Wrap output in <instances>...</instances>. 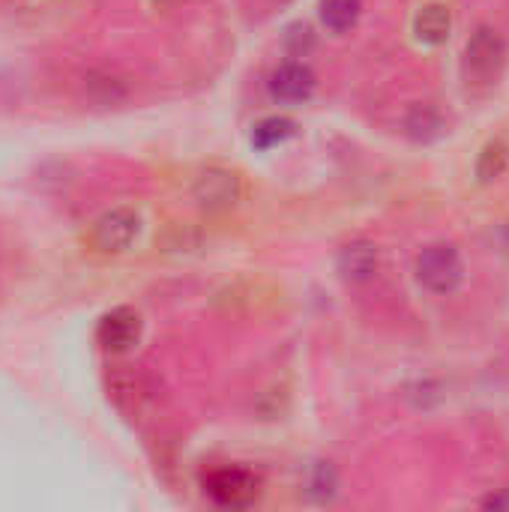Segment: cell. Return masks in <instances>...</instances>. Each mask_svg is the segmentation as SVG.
Returning a JSON list of instances; mask_svg holds the SVG:
<instances>
[{
    "instance_id": "cell-1",
    "label": "cell",
    "mask_w": 509,
    "mask_h": 512,
    "mask_svg": "<svg viewBox=\"0 0 509 512\" xmlns=\"http://www.w3.org/2000/svg\"><path fill=\"white\" fill-rule=\"evenodd\" d=\"M141 231V213L135 207H111L99 219H93L87 231V243L99 255H120L126 252Z\"/></svg>"
},
{
    "instance_id": "cell-2",
    "label": "cell",
    "mask_w": 509,
    "mask_h": 512,
    "mask_svg": "<svg viewBox=\"0 0 509 512\" xmlns=\"http://www.w3.org/2000/svg\"><path fill=\"white\" fill-rule=\"evenodd\" d=\"M465 276V267H462V258L453 246L447 243H435V246H426L420 255H417V279L432 291V294H450L459 288Z\"/></svg>"
},
{
    "instance_id": "cell-3",
    "label": "cell",
    "mask_w": 509,
    "mask_h": 512,
    "mask_svg": "<svg viewBox=\"0 0 509 512\" xmlns=\"http://www.w3.org/2000/svg\"><path fill=\"white\" fill-rule=\"evenodd\" d=\"M204 489L213 504H219L225 510H243L258 501L261 480L246 468H219L207 477Z\"/></svg>"
},
{
    "instance_id": "cell-4",
    "label": "cell",
    "mask_w": 509,
    "mask_h": 512,
    "mask_svg": "<svg viewBox=\"0 0 509 512\" xmlns=\"http://www.w3.org/2000/svg\"><path fill=\"white\" fill-rule=\"evenodd\" d=\"M507 63V42L498 30L480 27L465 48V69L477 81H492Z\"/></svg>"
},
{
    "instance_id": "cell-5",
    "label": "cell",
    "mask_w": 509,
    "mask_h": 512,
    "mask_svg": "<svg viewBox=\"0 0 509 512\" xmlns=\"http://www.w3.org/2000/svg\"><path fill=\"white\" fill-rule=\"evenodd\" d=\"M96 339L108 354H126L138 345L141 339V318L129 306H117L108 315H102L96 327Z\"/></svg>"
},
{
    "instance_id": "cell-6",
    "label": "cell",
    "mask_w": 509,
    "mask_h": 512,
    "mask_svg": "<svg viewBox=\"0 0 509 512\" xmlns=\"http://www.w3.org/2000/svg\"><path fill=\"white\" fill-rule=\"evenodd\" d=\"M192 195L207 210H225L240 198V177L228 168H207L195 177Z\"/></svg>"
},
{
    "instance_id": "cell-7",
    "label": "cell",
    "mask_w": 509,
    "mask_h": 512,
    "mask_svg": "<svg viewBox=\"0 0 509 512\" xmlns=\"http://www.w3.org/2000/svg\"><path fill=\"white\" fill-rule=\"evenodd\" d=\"M315 90V72L306 63H282L270 78V93L279 102H306Z\"/></svg>"
},
{
    "instance_id": "cell-8",
    "label": "cell",
    "mask_w": 509,
    "mask_h": 512,
    "mask_svg": "<svg viewBox=\"0 0 509 512\" xmlns=\"http://www.w3.org/2000/svg\"><path fill=\"white\" fill-rule=\"evenodd\" d=\"M378 270V249L369 240H354L339 252V273L351 282H366Z\"/></svg>"
},
{
    "instance_id": "cell-9",
    "label": "cell",
    "mask_w": 509,
    "mask_h": 512,
    "mask_svg": "<svg viewBox=\"0 0 509 512\" xmlns=\"http://www.w3.org/2000/svg\"><path fill=\"white\" fill-rule=\"evenodd\" d=\"M453 30V15L441 3H429L414 15V33L423 45H444Z\"/></svg>"
},
{
    "instance_id": "cell-10",
    "label": "cell",
    "mask_w": 509,
    "mask_h": 512,
    "mask_svg": "<svg viewBox=\"0 0 509 512\" xmlns=\"http://www.w3.org/2000/svg\"><path fill=\"white\" fill-rule=\"evenodd\" d=\"M444 129H447V123H444V117L438 114V108H432V105H414V108L408 111V117H405V132H408V138H414V141H420V144H429V141L441 138Z\"/></svg>"
},
{
    "instance_id": "cell-11",
    "label": "cell",
    "mask_w": 509,
    "mask_h": 512,
    "mask_svg": "<svg viewBox=\"0 0 509 512\" xmlns=\"http://www.w3.org/2000/svg\"><path fill=\"white\" fill-rule=\"evenodd\" d=\"M360 18V0H321V21L342 33L348 27H354V21Z\"/></svg>"
},
{
    "instance_id": "cell-12",
    "label": "cell",
    "mask_w": 509,
    "mask_h": 512,
    "mask_svg": "<svg viewBox=\"0 0 509 512\" xmlns=\"http://www.w3.org/2000/svg\"><path fill=\"white\" fill-rule=\"evenodd\" d=\"M291 135H294V123H291L288 117H267V120H261V123L255 126L252 144H255L258 150H273L276 144L288 141Z\"/></svg>"
},
{
    "instance_id": "cell-13",
    "label": "cell",
    "mask_w": 509,
    "mask_h": 512,
    "mask_svg": "<svg viewBox=\"0 0 509 512\" xmlns=\"http://www.w3.org/2000/svg\"><path fill=\"white\" fill-rule=\"evenodd\" d=\"M509 165V147L504 141H492V144H486L483 147V153H480V159H477V177H480V183H492V180H498L504 171H507Z\"/></svg>"
},
{
    "instance_id": "cell-14",
    "label": "cell",
    "mask_w": 509,
    "mask_h": 512,
    "mask_svg": "<svg viewBox=\"0 0 509 512\" xmlns=\"http://www.w3.org/2000/svg\"><path fill=\"white\" fill-rule=\"evenodd\" d=\"M84 81H87L84 84L87 96L93 102H99V105H114V102L126 99V87L117 78H111V75H87Z\"/></svg>"
},
{
    "instance_id": "cell-15",
    "label": "cell",
    "mask_w": 509,
    "mask_h": 512,
    "mask_svg": "<svg viewBox=\"0 0 509 512\" xmlns=\"http://www.w3.org/2000/svg\"><path fill=\"white\" fill-rule=\"evenodd\" d=\"M486 510H509V492H501V495H492L483 501Z\"/></svg>"
},
{
    "instance_id": "cell-16",
    "label": "cell",
    "mask_w": 509,
    "mask_h": 512,
    "mask_svg": "<svg viewBox=\"0 0 509 512\" xmlns=\"http://www.w3.org/2000/svg\"><path fill=\"white\" fill-rule=\"evenodd\" d=\"M156 9H171V6H177V3H183V0H150Z\"/></svg>"
}]
</instances>
